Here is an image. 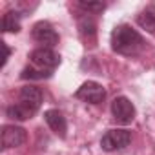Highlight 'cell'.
<instances>
[{
    "mask_svg": "<svg viewBox=\"0 0 155 155\" xmlns=\"http://www.w3.org/2000/svg\"><path fill=\"white\" fill-rule=\"evenodd\" d=\"M111 115L119 124H131L135 119V106L128 97H117L111 102Z\"/></svg>",
    "mask_w": 155,
    "mask_h": 155,
    "instance_id": "5b68a950",
    "label": "cell"
},
{
    "mask_svg": "<svg viewBox=\"0 0 155 155\" xmlns=\"http://www.w3.org/2000/svg\"><path fill=\"white\" fill-rule=\"evenodd\" d=\"M144 48V40L139 35V31H135L131 26L128 24H120L115 26V29L111 31V49L119 55H137L140 49Z\"/></svg>",
    "mask_w": 155,
    "mask_h": 155,
    "instance_id": "3957f363",
    "label": "cell"
},
{
    "mask_svg": "<svg viewBox=\"0 0 155 155\" xmlns=\"http://www.w3.org/2000/svg\"><path fill=\"white\" fill-rule=\"evenodd\" d=\"M75 97L79 101L90 102V104H101L106 99V90L102 88V84H99L95 81H88V82H84L79 90H77Z\"/></svg>",
    "mask_w": 155,
    "mask_h": 155,
    "instance_id": "52a82bcc",
    "label": "cell"
},
{
    "mask_svg": "<svg viewBox=\"0 0 155 155\" xmlns=\"http://www.w3.org/2000/svg\"><path fill=\"white\" fill-rule=\"evenodd\" d=\"M2 28L6 33H18L20 31V13L18 11H8L2 18Z\"/></svg>",
    "mask_w": 155,
    "mask_h": 155,
    "instance_id": "8fae6325",
    "label": "cell"
},
{
    "mask_svg": "<svg viewBox=\"0 0 155 155\" xmlns=\"http://www.w3.org/2000/svg\"><path fill=\"white\" fill-rule=\"evenodd\" d=\"M131 142V133L128 130L122 128H115V130H108L102 139H101V148L104 151H117L126 148Z\"/></svg>",
    "mask_w": 155,
    "mask_h": 155,
    "instance_id": "277c9868",
    "label": "cell"
},
{
    "mask_svg": "<svg viewBox=\"0 0 155 155\" xmlns=\"http://www.w3.org/2000/svg\"><path fill=\"white\" fill-rule=\"evenodd\" d=\"M26 142V130L15 124H6L2 128V150L18 148Z\"/></svg>",
    "mask_w": 155,
    "mask_h": 155,
    "instance_id": "ba28073f",
    "label": "cell"
},
{
    "mask_svg": "<svg viewBox=\"0 0 155 155\" xmlns=\"http://www.w3.org/2000/svg\"><path fill=\"white\" fill-rule=\"evenodd\" d=\"M44 119L48 122V126L51 128L53 133H57L58 137H66V131H68V122H66V117L58 111V110H48L44 113Z\"/></svg>",
    "mask_w": 155,
    "mask_h": 155,
    "instance_id": "9c48e42d",
    "label": "cell"
},
{
    "mask_svg": "<svg viewBox=\"0 0 155 155\" xmlns=\"http://www.w3.org/2000/svg\"><path fill=\"white\" fill-rule=\"evenodd\" d=\"M82 9H86V11H91V13H99V11H104V4L102 2H81L79 4Z\"/></svg>",
    "mask_w": 155,
    "mask_h": 155,
    "instance_id": "7c38bea8",
    "label": "cell"
},
{
    "mask_svg": "<svg viewBox=\"0 0 155 155\" xmlns=\"http://www.w3.org/2000/svg\"><path fill=\"white\" fill-rule=\"evenodd\" d=\"M2 49H4V57H2V68L6 66V62H8V58H9V48H8V44L6 42H2Z\"/></svg>",
    "mask_w": 155,
    "mask_h": 155,
    "instance_id": "4fadbf2b",
    "label": "cell"
},
{
    "mask_svg": "<svg viewBox=\"0 0 155 155\" xmlns=\"http://www.w3.org/2000/svg\"><path fill=\"white\" fill-rule=\"evenodd\" d=\"M137 24L148 33H155V6H148L137 15Z\"/></svg>",
    "mask_w": 155,
    "mask_h": 155,
    "instance_id": "30bf717a",
    "label": "cell"
},
{
    "mask_svg": "<svg viewBox=\"0 0 155 155\" xmlns=\"http://www.w3.org/2000/svg\"><path fill=\"white\" fill-rule=\"evenodd\" d=\"M31 35H33V38H35L38 44H42V48H51V49H53V46L58 44V33H57L55 28H53L49 22H46V20L37 22V24L33 26V29H31Z\"/></svg>",
    "mask_w": 155,
    "mask_h": 155,
    "instance_id": "8992f818",
    "label": "cell"
},
{
    "mask_svg": "<svg viewBox=\"0 0 155 155\" xmlns=\"http://www.w3.org/2000/svg\"><path fill=\"white\" fill-rule=\"evenodd\" d=\"M42 104V91L35 86H24L18 93V102L6 110L9 119L15 120H28L31 119Z\"/></svg>",
    "mask_w": 155,
    "mask_h": 155,
    "instance_id": "7a4b0ae2",
    "label": "cell"
},
{
    "mask_svg": "<svg viewBox=\"0 0 155 155\" xmlns=\"http://www.w3.org/2000/svg\"><path fill=\"white\" fill-rule=\"evenodd\" d=\"M60 64L58 53H55L51 48H37L29 55V66L22 69V79L24 81H42L53 75L55 68Z\"/></svg>",
    "mask_w": 155,
    "mask_h": 155,
    "instance_id": "6da1fadb",
    "label": "cell"
}]
</instances>
